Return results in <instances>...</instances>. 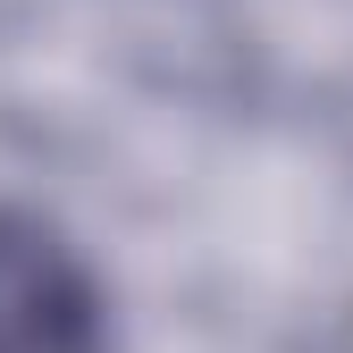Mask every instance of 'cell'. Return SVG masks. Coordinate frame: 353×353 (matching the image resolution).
I'll return each instance as SVG.
<instances>
[{
  "label": "cell",
  "mask_w": 353,
  "mask_h": 353,
  "mask_svg": "<svg viewBox=\"0 0 353 353\" xmlns=\"http://www.w3.org/2000/svg\"><path fill=\"white\" fill-rule=\"evenodd\" d=\"M0 353H110L93 278L34 219H0Z\"/></svg>",
  "instance_id": "obj_1"
}]
</instances>
